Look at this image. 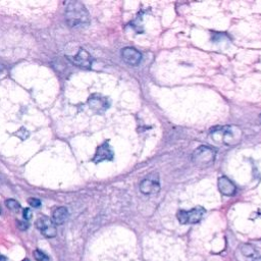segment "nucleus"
Wrapping results in <instances>:
<instances>
[{
  "label": "nucleus",
  "mask_w": 261,
  "mask_h": 261,
  "mask_svg": "<svg viewBox=\"0 0 261 261\" xmlns=\"http://www.w3.org/2000/svg\"><path fill=\"white\" fill-rule=\"evenodd\" d=\"M88 103L90 108L97 113H103L106 109H108L110 105L107 98L99 95L91 96L88 100Z\"/></svg>",
  "instance_id": "obj_9"
},
{
  "label": "nucleus",
  "mask_w": 261,
  "mask_h": 261,
  "mask_svg": "<svg viewBox=\"0 0 261 261\" xmlns=\"http://www.w3.org/2000/svg\"><path fill=\"white\" fill-rule=\"evenodd\" d=\"M112 158H113V151L111 150L108 142H105L98 147L96 154L93 158V163H99L104 161H112Z\"/></svg>",
  "instance_id": "obj_10"
},
{
  "label": "nucleus",
  "mask_w": 261,
  "mask_h": 261,
  "mask_svg": "<svg viewBox=\"0 0 261 261\" xmlns=\"http://www.w3.org/2000/svg\"><path fill=\"white\" fill-rule=\"evenodd\" d=\"M216 158V150L209 146H200L192 154V162L197 166L207 167L211 165Z\"/></svg>",
  "instance_id": "obj_3"
},
{
  "label": "nucleus",
  "mask_w": 261,
  "mask_h": 261,
  "mask_svg": "<svg viewBox=\"0 0 261 261\" xmlns=\"http://www.w3.org/2000/svg\"><path fill=\"white\" fill-rule=\"evenodd\" d=\"M23 261H30V260H29V259H24Z\"/></svg>",
  "instance_id": "obj_22"
},
{
  "label": "nucleus",
  "mask_w": 261,
  "mask_h": 261,
  "mask_svg": "<svg viewBox=\"0 0 261 261\" xmlns=\"http://www.w3.org/2000/svg\"><path fill=\"white\" fill-rule=\"evenodd\" d=\"M0 261H5V258L3 256L0 255Z\"/></svg>",
  "instance_id": "obj_21"
},
{
  "label": "nucleus",
  "mask_w": 261,
  "mask_h": 261,
  "mask_svg": "<svg viewBox=\"0 0 261 261\" xmlns=\"http://www.w3.org/2000/svg\"><path fill=\"white\" fill-rule=\"evenodd\" d=\"M23 215H24V219L25 221H29V220H31V217H32V211L30 208H25L24 209V212H23Z\"/></svg>",
  "instance_id": "obj_17"
},
{
  "label": "nucleus",
  "mask_w": 261,
  "mask_h": 261,
  "mask_svg": "<svg viewBox=\"0 0 261 261\" xmlns=\"http://www.w3.org/2000/svg\"><path fill=\"white\" fill-rule=\"evenodd\" d=\"M36 228L41 231V234L46 238H54L57 234L56 226L47 216H41L36 221Z\"/></svg>",
  "instance_id": "obj_6"
},
{
  "label": "nucleus",
  "mask_w": 261,
  "mask_h": 261,
  "mask_svg": "<svg viewBox=\"0 0 261 261\" xmlns=\"http://www.w3.org/2000/svg\"><path fill=\"white\" fill-rule=\"evenodd\" d=\"M34 256L37 261H49V258L46 254L43 253L40 250H35L34 251Z\"/></svg>",
  "instance_id": "obj_15"
},
{
  "label": "nucleus",
  "mask_w": 261,
  "mask_h": 261,
  "mask_svg": "<svg viewBox=\"0 0 261 261\" xmlns=\"http://www.w3.org/2000/svg\"><path fill=\"white\" fill-rule=\"evenodd\" d=\"M122 57L126 64L136 66L142 61V54L139 50L134 47H125L122 50Z\"/></svg>",
  "instance_id": "obj_8"
},
{
  "label": "nucleus",
  "mask_w": 261,
  "mask_h": 261,
  "mask_svg": "<svg viewBox=\"0 0 261 261\" xmlns=\"http://www.w3.org/2000/svg\"><path fill=\"white\" fill-rule=\"evenodd\" d=\"M5 76H6L5 68L2 65H0V80H1L2 78H4Z\"/></svg>",
  "instance_id": "obj_19"
},
{
  "label": "nucleus",
  "mask_w": 261,
  "mask_h": 261,
  "mask_svg": "<svg viewBox=\"0 0 261 261\" xmlns=\"http://www.w3.org/2000/svg\"><path fill=\"white\" fill-rule=\"evenodd\" d=\"M5 205L8 209L12 210V211H18L20 208H21V205H20V203L16 200H13V199H8L5 201Z\"/></svg>",
  "instance_id": "obj_13"
},
{
  "label": "nucleus",
  "mask_w": 261,
  "mask_h": 261,
  "mask_svg": "<svg viewBox=\"0 0 261 261\" xmlns=\"http://www.w3.org/2000/svg\"><path fill=\"white\" fill-rule=\"evenodd\" d=\"M242 252L245 256L250 257V256L254 255L255 250L252 248V246H250V245H244L242 247Z\"/></svg>",
  "instance_id": "obj_14"
},
{
  "label": "nucleus",
  "mask_w": 261,
  "mask_h": 261,
  "mask_svg": "<svg viewBox=\"0 0 261 261\" xmlns=\"http://www.w3.org/2000/svg\"><path fill=\"white\" fill-rule=\"evenodd\" d=\"M253 261H261V256H259V257H256Z\"/></svg>",
  "instance_id": "obj_20"
},
{
  "label": "nucleus",
  "mask_w": 261,
  "mask_h": 261,
  "mask_svg": "<svg viewBox=\"0 0 261 261\" xmlns=\"http://www.w3.org/2000/svg\"><path fill=\"white\" fill-rule=\"evenodd\" d=\"M140 191L142 194L146 196L157 194L161 191V183H159V177L156 173L148 176L141 182Z\"/></svg>",
  "instance_id": "obj_5"
},
{
  "label": "nucleus",
  "mask_w": 261,
  "mask_h": 261,
  "mask_svg": "<svg viewBox=\"0 0 261 261\" xmlns=\"http://www.w3.org/2000/svg\"><path fill=\"white\" fill-rule=\"evenodd\" d=\"M68 59L71 61L72 64H75L76 65L83 68H91L93 64V59L90 53L87 52L83 48H81L74 57H68Z\"/></svg>",
  "instance_id": "obj_7"
},
{
  "label": "nucleus",
  "mask_w": 261,
  "mask_h": 261,
  "mask_svg": "<svg viewBox=\"0 0 261 261\" xmlns=\"http://www.w3.org/2000/svg\"><path fill=\"white\" fill-rule=\"evenodd\" d=\"M0 214H1V207H0Z\"/></svg>",
  "instance_id": "obj_23"
},
{
  "label": "nucleus",
  "mask_w": 261,
  "mask_h": 261,
  "mask_svg": "<svg viewBox=\"0 0 261 261\" xmlns=\"http://www.w3.org/2000/svg\"><path fill=\"white\" fill-rule=\"evenodd\" d=\"M217 186H219L220 192L225 196L230 197L236 194L237 188L235 184L230 180H228L227 177H221L219 179V182H217Z\"/></svg>",
  "instance_id": "obj_11"
},
{
  "label": "nucleus",
  "mask_w": 261,
  "mask_h": 261,
  "mask_svg": "<svg viewBox=\"0 0 261 261\" xmlns=\"http://www.w3.org/2000/svg\"><path fill=\"white\" fill-rule=\"evenodd\" d=\"M18 227L21 230H26L29 228V224L27 221H20L18 222Z\"/></svg>",
  "instance_id": "obj_18"
},
{
  "label": "nucleus",
  "mask_w": 261,
  "mask_h": 261,
  "mask_svg": "<svg viewBox=\"0 0 261 261\" xmlns=\"http://www.w3.org/2000/svg\"><path fill=\"white\" fill-rule=\"evenodd\" d=\"M65 20L70 28L80 29L90 23L88 10L79 1H70L65 8Z\"/></svg>",
  "instance_id": "obj_1"
},
{
  "label": "nucleus",
  "mask_w": 261,
  "mask_h": 261,
  "mask_svg": "<svg viewBox=\"0 0 261 261\" xmlns=\"http://www.w3.org/2000/svg\"><path fill=\"white\" fill-rule=\"evenodd\" d=\"M214 141L222 142L227 146H235L242 140V130L237 126L220 127L210 132Z\"/></svg>",
  "instance_id": "obj_2"
},
{
  "label": "nucleus",
  "mask_w": 261,
  "mask_h": 261,
  "mask_svg": "<svg viewBox=\"0 0 261 261\" xmlns=\"http://www.w3.org/2000/svg\"><path fill=\"white\" fill-rule=\"evenodd\" d=\"M205 213V209L203 207H195L191 210H180L177 214L179 222L182 225H194L198 224L203 215Z\"/></svg>",
  "instance_id": "obj_4"
},
{
  "label": "nucleus",
  "mask_w": 261,
  "mask_h": 261,
  "mask_svg": "<svg viewBox=\"0 0 261 261\" xmlns=\"http://www.w3.org/2000/svg\"><path fill=\"white\" fill-rule=\"evenodd\" d=\"M68 219V210L65 207L56 208L52 213V222L55 226L64 225Z\"/></svg>",
  "instance_id": "obj_12"
},
{
  "label": "nucleus",
  "mask_w": 261,
  "mask_h": 261,
  "mask_svg": "<svg viewBox=\"0 0 261 261\" xmlns=\"http://www.w3.org/2000/svg\"><path fill=\"white\" fill-rule=\"evenodd\" d=\"M28 202H29V204L33 206L34 208H38L41 206V201L37 198H30L28 200Z\"/></svg>",
  "instance_id": "obj_16"
},
{
  "label": "nucleus",
  "mask_w": 261,
  "mask_h": 261,
  "mask_svg": "<svg viewBox=\"0 0 261 261\" xmlns=\"http://www.w3.org/2000/svg\"><path fill=\"white\" fill-rule=\"evenodd\" d=\"M259 119H260V120H261V114H260V115H259Z\"/></svg>",
  "instance_id": "obj_24"
}]
</instances>
